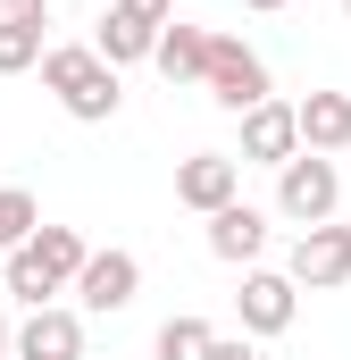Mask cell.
<instances>
[{"mask_svg":"<svg viewBox=\"0 0 351 360\" xmlns=\"http://www.w3.org/2000/svg\"><path fill=\"white\" fill-rule=\"evenodd\" d=\"M201 360H260V344H251V335H209Z\"/></svg>","mask_w":351,"mask_h":360,"instance_id":"ac0fdd59","label":"cell"},{"mask_svg":"<svg viewBox=\"0 0 351 360\" xmlns=\"http://www.w3.org/2000/svg\"><path fill=\"white\" fill-rule=\"evenodd\" d=\"M176 17V0H109V17H100V34H92V51L109 59V68H134V59H151V42H159V25Z\"/></svg>","mask_w":351,"mask_h":360,"instance_id":"5b68a950","label":"cell"},{"mask_svg":"<svg viewBox=\"0 0 351 360\" xmlns=\"http://www.w3.org/2000/svg\"><path fill=\"white\" fill-rule=\"evenodd\" d=\"M42 59V17H0V76H25Z\"/></svg>","mask_w":351,"mask_h":360,"instance_id":"2e32d148","label":"cell"},{"mask_svg":"<svg viewBox=\"0 0 351 360\" xmlns=\"http://www.w3.org/2000/svg\"><path fill=\"white\" fill-rule=\"evenodd\" d=\"M42 84L59 92V109L76 117V126H109L117 117V101H126V84H117V68L92 51V42H42Z\"/></svg>","mask_w":351,"mask_h":360,"instance_id":"6da1fadb","label":"cell"},{"mask_svg":"<svg viewBox=\"0 0 351 360\" xmlns=\"http://www.w3.org/2000/svg\"><path fill=\"white\" fill-rule=\"evenodd\" d=\"M176 201L184 210H226V201H243V160L234 151H192V160H176Z\"/></svg>","mask_w":351,"mask_h":360,"instance_id":"30bf717a","label":"cell"},{"mask_svg":"<svg viewBox=\"0 0 351 360\" xmlns=\"http://www.w3.org/2000/svg\"><path fill=\"white\" fill-rule=\"evenodd\" d=\"M209 252H218L226 269H260V252H267V210H251V201L209 210Z\"/></svg>","mask_w":351,"mask_h":360,"instance_id":"8fae6325","label":"cell"},{"mask_svg":"<svg viewBox=\"0 0 351 360\" xmlns=\"http://www.w3.org/2000/svg\"><path fill=\"white\" fill-rule=\"evenodd\" d=\"M343 151H351V117H343Z\"/></svg>","mask_w":351,"mask_h":360,"instance_id":"7402d4cb","label":"cell"},{"mask_svg":"<svg viewBox=\"0 0 351 360\" xmlns=\"http://www.w3.org/2000/svg\"><path fill=\"white\" fill-rule=\"evenodd\" d=\"M84 235L76 226H34L0 269H8V302H25V310H42V302H59L67 285H76V269H84Z\"/></svg>","mask_w":351,"mask_h":360,"instance_id":"7a4b0ae2","label":"cell"},{"mask_svg":"<svg viewBox=\"0 0 351 360\" xmlns=\"http://www.w3.org/2000/svg\"><path fill=\"white\" fill-rule=\"evenodd\" d=\"M67 293L84 302L92 319H117V310L143 293V260H134V252H117V243H109V252H84V269H76Z\"/></svg>","mask_w":351,"mask_h":360,"instance_id":"52a82bcc","label":"cell"},{"mask_svg":"<svg viewBox=\"0 0 351 360\" xmlns=\"http://www.w3.org/2000/svg\"><path fill=\"white\" fill-rule=\"evenodd\" d=\"M51 0H0V17H42Z\"/></svg>","mask_w":351,"mask_h":360,"instance_id":"d6986e66","label":"cell"},{"mask_svg":"<svg viewBox=\"0 0 351 360\" xmlns=\"http://www.w3.org/2000/svg\"><path fill=\"white\" fill-rule=\"evenodd\" d=\"M201 92L218 101V109H260L267 101V59L243 42V34H209V59H201Z\"/></svg>","mask_w":351,"mask_h":360,"instance_id":"277c9868","label":"cell"},{"mask_svg":"<svg viewBox=\"0 0 351 360\" xmlns=\"http://www.w3.org/2000/svg\"><path fill=\"white\" fill-rule=\"evenodd\" d=\"M201 59H209V25L168 17V25H159V42H151V68H159L168 84H201Z\"/></svg>","mask_w":351,"mask_h":360,"instance_id":"4fadbf2b","label":"cell"},{"mask_svg":"<svg viewBox=\"0 0 351 360\" xmlns=\"http://www.w3.org/2000/svg\"><path fill=\"white\" fill-rule=\"evenodd\" d=\"M34 226H42L34 193H25V184H0V260H8V252H17V243L34 235Z\"/></svg>","mask_w":351,"mask_h":360,"instance_id":"e0dca14e","label":"cell"},{"mask_svg":"<svg viewBox=\"0 0 351 360\" xmlns=\"http://www.w3.org/2000/svg\"><path fill=\"white\" fill-rule=\"evenodd\" d=\"M343 25H351V0H343Z\"/></svg>","mask_w":351,"mask_h":360,"instance_id":"603a6c76","label":"cell"},{"mask_svg":"<svg viewBox=\"0 0 351 360\" xmlns=\"http://www.w3.org/2000/svg\"><path fill=\"white\" fill-rule=\"evenodd\" d=\"M209 335H218V327H209L201 310H176L168 327H159V344H151V352H159V360H201V352H209Z\"/></svg>","mask_w":351,"mask_h":360,"instance_id":"9a60e30c","label":"cell"},{"mask_svg":"<svg viewBox=\"0 0 351 360\" xmlns=\"http://www.w3.org/2000/svg\"><path fill=\"white\" fill-rule=\"evenodd\" d=\"M293 151H301V134H293V101H276V92H267L260 109H243V160L284 168Z\"/></svg>","mask_w":351,"mask_h":360,"instance_id":"7c38bea8","label":"cell"},{"mask_svg":"<svg viewBox=\"0 0 351 360\" xmlns=\"http://www.w3.org/2000/svg\"><path fill=\"white\" fill-rule=\"evenodd\" d=\"M234 319H243V335H251V344H260V335H284V327L301 319V285H293L284 269H243Z\"/></svg>","mask_w":351,"mask_h":360,"instance_id":"8992f818","label":"cell"},{"mask_svg":"<svg viewBox=\"0 0 351 360\" xmlns=\"http://www.w3.org/2000/svg\"><path fill=\"white\" fill-rule=\"evenodd\" d=\"M8 360H84V310L67 302L25 310V327H8Z\"/></svg>","mask_w":351,"mask_h":360,"instance_id":"9c48e42d","label":"cell"},{"mask_svg":"<svg viewBox=\"0 0 351 360\" xmlns=\"http://www.w3.org/2000/svg\"><path fill=\"white\" fill-rule=\"evenodd\" d=\"M335 201H343V168H335L326 151H293V160L276 168V218H293V226H326Z\"/></svg>","mask_w":351,"mask_h":360,"instance_id":"3957f363","label":"cell"},{"mask_svg":"<svg viewBox=\"0 0 351 360\" xmlns=\"http://www.w3.org/2000/svg\"><path fill=\"white\" fill-rule=\"evenodd\" d=\"M243 8H260V17H276V8H293V0H243Z\"/></svg>","mask_w":351,"mask_h":360,"instance_id":"ffe728a7","label":"cell"},{"mask_svg":"<svg viewBox=\"0 0 351 360\" xmlns=\"http://www.w3.org/2000/svg\"><path fill=\"white\" fill-rule=\"evenodd\" d=\"M0 360H8V319H0Z\"/></svg>","mask_w":351,"mask_h":360,"instance_id":"44dd1931","label":"cell"},{"mask_svg":"<svg viewBox=\"0 0 351 360\" xmlns=\"http://www.w3.org/2000/svg\"><path fill=\"white\" fill-rule=\"evenodd\" d=\"M284 276L293 285H310V293H335V285H351V226H301L293 235V260H284Z\"/></svg>","mask_w":351,"mask_h":360,"instance_id":"ba28073f","label":"cell"},{"mask_svg":"<svg viewBox=\"0 0 351 360\" xmlns=\"http://www.w3.org/2000/svg\"><path fill=\"white\" fill-rule=\"evenodd\" d=\"M343 117H351V92H310V101H293V134H301V151H343Z\"/></svg>","mask_w":351,"mask_h":360,"instance_id":"5bb4252c","label":"cell"}]
</instances>
